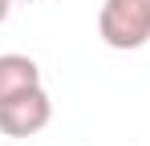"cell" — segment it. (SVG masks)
I'll list each match as a JSON object with an SVG mask.
<instances>
[{"label": "cell", "mask_w": 150, "mask_h": 146, "mask_svg": "<svg viewBox=\"0 0 150 146\" xmlns=\"http://www.w3.org/2000/svg\"><path fill=\"white\" fill-rule=\"evenodd\" d=\"M49 118H53V101L41 85L0 101V134L8 138H33L49 126Z\"/></svg>", "instance_id": "7a4b0ae2"}, {"label": "cell", "mask_w": 150, "mask_h": 146, "mask_svg": "<svg viewBox=\"0 0 150 146\" xmlns=\"http://www.w3.org/2000/svg\"><path fill=\"white\" fill-rule=\"evenodd\" d=\"M98 33L110 49H142L150 41V0H105L98 12Z\"/></svg>", "instance_id": "6da1fadb"}, {"label": "cell", "mask_w": 150, "mask_h": 146, "mask_svg": "<svg viewBox=\"0 0 150 146\" xmlns=\"http://www.w3.org/2000/svg\"><path fill=\"white\" fill-rule=\"evenodd\" d=\"M8 8H12V0H0V24H4V16H8Z\"/></svg>", "instance_id": "277c9868"}, {"label": "cell", "mask_w": 150, "mask_h": 146, "mask_svg": "<svg viewBox=\"0 0 150 146\" xmlns=\"http://www.w3.org/2000/svg\"><path fill=\"white\" fill-rule=\"evenodd\" d=\"M41 85V69L37 61L25 57V53H0V101L25 94V89H37Z\"/></svg>", "instance_id": "3957f363"}, {"label": "cell", "mask_w": 150, "mask_h": 146, "mask_svg": "<svg viewBox=\"0 0 150 146\" xmlns=\"http://www.w3.org/2000/svg\"><path fill=\"white\" fill-rule=\"evenodd\" d=\"M12 4H37V0H12Z\"/></svg>", "instance_id": "5b68a950"}]
</instances>
